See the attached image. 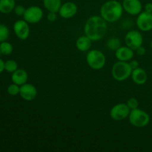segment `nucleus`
I'll list each match as a JSON object with an SVG mask.
<instances>
[{
    "label": "nucleus",
    "mask_w": 152,
    "mask_h": 152,
    "mask_svg": "<svg viewBox=\"0 0 152 152\" xmlns=\"http://www.w3.org/2000/svg\"><path fill=\"white\" fill-rule=\"evenodd\" d=\"M85 34L92 41H99L105 37L107 32V22L99 16L88 18L84 28Z\"/></svg>",
    "instance_id": "f257e3e1"
},
{
    "label": "nucleus",
    "mask_w": 152,
    "mask_h": 152,
    "mask_svg": "<svg viewBox=\"0 0 152 152\" xmlns=\"http://www.w3.org/2000/svg\"><path fill=\"white\" fill-rule=\"evenodd\" d=\"M123 13V4L117 0H109L100 8V15L106 22H115L121 18Z\"/></svg>",
    "instance_id": "f03ea898"
},
{
    "label": "nucleus",
    "mask_w": 152,
    "mask_h": 152,
    "mask_svg": "<svg viewBox=\"0 0 152 152\" xmlns=\"http://www.w3.org/2000/svg\"><path fill=\"white\" fill-rule=\"evenodd\" d=\"M132 68L128 62L118 61L112 67L111 73L114 80L117 81H125L132 76Z\"/></svg>",
    "instance_id": "7ed1b4c3"
},
{
    "label": "nucleus",
    "mask_w": 152,
    "mask_h": 152,
    "mask_svg": "<svg viewBox=\"0 0 152 152\" xmlns=\"http://www.w3.org/2000/svg\"><path fill=\"white\" fill-rule=\"evenodd\" d=\"M129 119L131 124L137 128L145 127L150 122V117L148 113L138 108L131 110Z\"/></svg>",
    "instance_id": "20e7f679"
},
{
    "label": "nucleus",
    "mask_w": 152,
    "mask_h": 152,
    "mask_svg": "<svg viewBox=\"0 0 152 152\" xmlns=\"http://www.w3.org/2000/svg\"><path fill=\"white\" fill-rule=\"evenodd\" d=\"M86 62L90 68L94 70H100L105 66L106 58L102 52L99 50H91L87 53Z\"/></svg>",
    "instance_id": "39448f33"
},
{
    "label": "nucleus",
    "mask_w": 152,
    "mask_h": 152,
    "mask_svg": "<svg viewBox=\"0 0 152 152\" xmlns=\"http://www.w3.org/2000/svg\"><path fill=\"white\" fill-rule=\"evenodd\" d=\"M125 43L132 50H136L138 48L142 46L143 43L142 34L134 30L129 31L125 37Z\"/></svg>",
    "instance_id": "423d86ee"
},
{
    "label": "nucleus",
    "mask_w": 152,
    "mask_h": 152,
    "mask_svg": "<svg viewBox=\"0 0 152 152\" xmlns=\"http://www.w3.org/2000/svg\"><path fill=\"white\" fill-rule=\"evenodd\" d=\"M43 10L38 6H31L25 10L23 19L29 24L38 23L43 17Z\"/></svg>",
    "instance_id": "0eeeda50"
},
{
    "label": "nucleus",
    "mask_w": 152,
    "mask_h": 152,
    "mask_svg": "<svg viewBox=\"0 0 152 152\" xmlns=\"http://www.w3.org/2000/svg\"><path fill=\"white\" fill-rule=\"evenodd\" d=\"M131 109L126 103H118L112 107L110 111V117L116 121H120L129 117Z\"/></svg>",
    "instance_id": "6e6552de"
},
{
    "label": "nucleus",
    "mask_w": 152,
    "mask_h": 152,
    "mask_svg": "<svg viewBox=\"0 0 152 152\" xmlns=\"http://www.w3.org/2000/svg\"><path fill=\"white\" fill-rule=\"evenodd\" d=\"M137 28L142 31H149L152 30V13L141 12L137 18Z\"/></svg>",
    "instance_id": "1a4fd4ad"
},
{
    "label": "nucleus",
    "mask_w": 152,
    "mask_h": 152,
    "mask_svg": "<svg viewBox=\"0 0 152 152\" xmlns=\"http://www.w3.org/2000/svg\"><path fill=\"white\" fill-rule=\"evenodd\" d=\"M28 22L25 19L17 20L13 25V31L15 34L19 39L25 40L28 38L30 35V28Z\"/></svg>",
    "instance_id": "9d476101"
},
{
    "label": "nucleus",
    "mask_w": 152,
    "mask_h": 152,
    "mask_svg": "<svg viewBox=\"0 0 152 152\" xmlns=\"http://www.w3.org/2000/svg\"><path fill=\"white\" fill-rule=\"evenodd\" d=\"M122 4L123 10L130 15H139L142 12V4L140 0H123Z\"/></svg>",
    "instance_id": "9b49d317"
},
{
    "label": "nucleus",
    "mask_w": 152,
    "mask_h": 152,
    "mask_svg": "<svg viewBox=\"0 0 152 152\" xmlns=\"http://www.w3.org/2000/svg\"><path fill=\"white\" fill-rule=\"evenodd\" d=\"M78 7L73 1H67L62 4L59 10V14L63 19H71L77 13Z\"/></svg>",
    "instance_id": "f8f14e48"
},
{
    "label": "nucleus",
    "mask_w": 152,
    "mask_h": 152,
    "mask_svg": "<svg viewBox=\"0 0 152 152\" xmlns=\"http://www.w3.org/2000/svg\"><path fill=\"white\" fill-rule=\"evenodd\" d=\"M19 95L24 100L32 101L37 97V90L34 85L26 83L20 86Z\"/></svg>",
    "instance_id": "ddd939ff"
},
{
    "label": "nucleus",
    "mask_w": 152,
    "mask_h": 152,
    "mask_svg": "<svg viewBox=\"0 0 152 152\" xmlns=\"http://www.w3.org/2000/svg\"><path fill=\"white\" fill-rule=\"evenodd\" d=\"M115 56L119 61L129 62L134 57V50L126 46H120L115 50Z\"/></svg>",
    "instance_id": "4468645a"
},
{
    "label": "nucleus",
    "mask_w": 152,
    "mask_h": 152,
    "mask_svg": "<svg viewBox=\"0 0 152 152\" xmlns=\"http://www.w3.org/2000/svg\"><path fill=\"white\" fill-rule=\"evenodd\" d=\"M132 79L134 83L137 85H143L148 80V75L146 71L141 68L134 69L132 73Z\"/></svg>",
    "instance_id": "2eb2a0df"
},
{
    "label": "nucleus",
    "mask_w": 152,
    "mask_h": 152,
    "mask_svg": "<svg viewBox=\"0 0 152 152\" xmlns=\"http://www.w3.org/2000/svg\"><path fill=\"white\" fill-rule=\"evenodd\" d=\"M28 79V73L24 69H17L13 73L11 76V80L13 83L21 86L27 83Z\"/></svg>",
    "instance_id": "dca6fc26"
},
{
    "label": "nucleus",
    "mask_w": 152,
    "mask_h": 152,
    "mask_svg": "<svg viewBox=\"0 0 152 152\" xmlns=\"http://www.w3.org/2000/svg\"><path fill=\"white\" fill-rule=\"evenodd\" d=\"M92 40L86 35L80 37L77 40L76 46L80 51H87L91 47Z\"/></svg>",
    "instance_id": "f3484780"
},
{
    "label": "nucleus",
    "mask_w": 152,
    "mask_h": 152,
    "mask_svg": "<svg viewBox=\"0 0 152 152\" xmlns=\"http://www.w3.org/2000/svg\"><path fill=\"white\" fill-rule=\"evenodd\" d=\"M43 4L48 12L58 13L62 4L61 0H43Z\"/></svg>",
    "instance_id": "a211bd4d"
},
{
    "label": "nucleus",
    "mask_w": 152,
    "mask_h": 152,
    "mask_svg": "<svg viewBox=\"0 0 152 152\" xmlns=\"http://www.w3.org/2000/svg\"><path fill=\"white\" fill-rule=\"evenodd\" d=\"M16 7L15 0H0V12L2 13H9L13 11Z\"/></svg>",
    "instance_id": "6ab92c4d"
},
{
    "label": "nucleus",
    "mask_w": 152,
    "mask_h": 152,
    "mask_svg": "<svg viewBox=\"0 0 152 152\" xmlns=\"http://www.w3.org/2000/svg\"><path fill=\"white\" fill-rule=\"evenodd\" d=\"M13 50V48L11 43L8 42L7 41L0 42V51H1V54L2 55L8 56V55L11 54Z\"/></svg>",
    "instance_id": "aec40b11"
},
{
    "label": "nucleus",
    "mask_w": 152,
    "mask_h": 152,
    "mask_svg": "<svg viewBox=\"0 0 152 152\" xmlns=\"http://www.w3.org/2000/svg\"><path fill=\"white\" fill-rule=\"evenodd\" d=\"M106 45L109 50L115 51L116 50H117L121 46V41L120 40V39L113 37V38L109 39L108 40Z\"/></svg>",
    "instance_id": "412c9836"
},
{
    "label": "nucleus",
    "mask_w": 152,
    "mask_h": 152,
    "mask_svg": "<svg viewBox=\"0 0 152 152\" xmlns=\"http://www.w3.org/2000/svg\"><path fill=\"white\" fill-rule=\"evenodd\" d=\"M18 69L17 62L13 59H10L4 62V70L7 72L13 73L15 71Z\"/></svg>",
    "instance_id": "4be33fe9"
},
{
    "label": "nucleus",
    "mask_w": 152,
    "mask_h": 152,
    "mask_svg": "<svg viewBox=\"0 0 152 152\" xmlns=\"http://www.w3.org/2000/svg\"><path fill=\"white\" fill-rule=\"evenodd\" d=\"M10 36V31L5 25L0 24V42L6 41Z\"/></svg>",
    "instance_id": "5701e85b"
},
{
    "label": "nucleus",
    "mask_w": 152,
    "mask_h": 152,
    "mask_svg": "<svg viewBox=\"0 0 152 152\" xmlns=\"http://www.w3.org/2000/svg\"><path fill=\"white\" fill-rule=\"evenodd\" d=\"M7 93L11 96H16V95L19 94V91H20V86L18 85L13 83V84L10 85L7 87Z\"/></svg>",
    "instance_id": "b1692460"
},
{
    "label": "nucleus",
    "mask_w": 152,
    "mask_h": 152,
    "mask_svg": "<svg viewBox=\"0 0 152 152\" xmlns=\"http://www.w3.org/2000/svg\"><path fill=\"white\" fill-rule=\"evenodd\" d=\"M127 105L129 106V108H130L131 110L135 109V108H138V105H139V102H138L137 99L136 98L132 97L130 99H129V100L126 102Z\"/></svg>",
    "instance_id": "393cba45"
},
{
    "label": "nucleus",
    "mask_w": 152,
    "mask_h": 152,
    "mask_svg": "<svg viewBox=\"0 0 152 152\" xmlns=\"http://www.w3.org/2000/svg\"><path fill=\"white\" fill-rule=\"evenodd\" d=\"M25 10H26V9L25 8V7H24L23 5H21V4H19V5H17V6H16V7H15V8H14V13H16V15H17V16H23V15H24V13H25Z\"/></svg>",
    "instance_id": "a878e982"
},
{
    "label": "nucleus",
    "mask_w": 152,
    "mask_h": 152,
    "mask_svg": "<svg viewBox=\"0 0 152 152\" xmlns=\"http://www.w3.org/2000/svg\"><path fill=\"white\" fill-rule=\"evenodd\" d=\"M47 19L49 22H54L57 19V14L54 12H49L47 16Z\"/></svg>",
    "instance_id": "bb28decb"
},
{
    "label": "nucleus",
    "mask_w": 152,
    "mask_h": 152,
    "mask_svg": "<svg viewBox=\"0 0 152 152\" xmlns=\"http://www.w3.org/2000/svg\"><path fill=\"white\" fill-rule=\"evenodd\" d=\"M136 51H137V53L139 56H143V55H145V53H146L145 48L142 45L138 48L136 50Z\"/></svg>",
    "instance_id": "cd10ccee"
},
{
    "label": "nucleus",
    "mask_w": 152,
    "mask_h": 152,
    "mask_svg": "<svg viewBox=\"0 0 152 152\" xmlns=\"http://www.w3.org/2000/svg\"><path fill=\"white\" fill-rule=\"evenodd\" d=\"M129 64H130V65H131V67H132V70L136 69V68H139V62H138L137 61H136V60L131 61V62H129Z\"/></svg>",
    "instance_id": "c85d7f7f"
},
{
    "label": "nucleus",
    "mask_w": 152,
    "mask_h": 152,
    "mask_svg": "<svg viewBox=\"0 0 152 152\" xmlns=\"http://www.w3.org/2000/svg\"><path fill=\"white\" fill-rule=\"evenodd\" d=\"M145 11L148 13H152V3L148 2L145 5Z\"/></svg>",
    "instance_id": "c756f323"
},
{
    "label": "nucleus",
    "mask_w": 152,
    "mask_h": 152,
    "mask_svg": "<svg viewBox=\"0 0 152 152\" xmlns=\"http://www.w3.org/2000/svg\"><path fill=\"white\" fill-rule=\"evenodd\" d=\"M4 71V62L1 59H0V74Z\"/></svg>",
    "instance_id": "7c9ffc66"
},
{
    "label": "nucleus",
    "mask_w": 152,
    "mask_h": 152,
    "mask_svg": "<svg viewBox=\"0 0 152 152\" xmlns=\"http://www.w3.org/2000/svg\"><path fill=\"white\" fill-rule=\"evenodd\" d=\"M151 49H152V40H151Z\"/></svg>",
    "instance_id": "2f4dec72"
},
{
    "label": "nucleus",
    "mask_w": 152,
    "mask_h": 152,
    "mask_svg": "<svg viewBox=\"0 0 152 152\" xmlns=\"http://www.w3.org/2000/svg\"><path fill=\"white\" fill-rule=\"evenodd\" d=\"M1 55H2V54H1V51H0V56H1Z\"/></svg>",
    "instance_id": "473e14b6"
}]
</instances>
